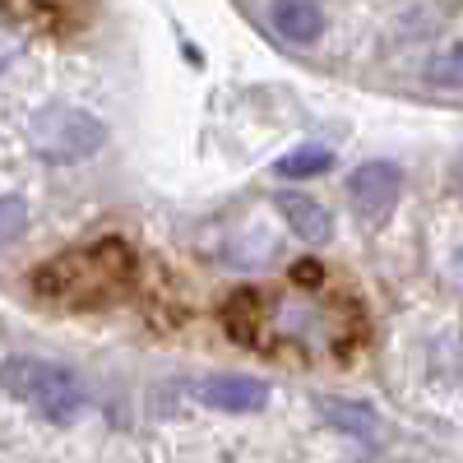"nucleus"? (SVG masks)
I'll return each instance as SVG.
<instances>
[{
	"mask_svg": "<svg viewBox=\"0 0 463 463\" xmlns=\"http://www.w3.org/2000/svg\"><path fill=\"white\" fill-rule=\"evenodd\" d=\"M283 218L292 222V232H297V237L301 241H329V232H334V222H329V213L311 200V195H283Z\"/></svg>",
	"mask_w": 463,
	"mask_h": 463,
	"instance_id": "nucleus-7",
	"label": "nucleus"
},
{
	"mask_svg": "<svg viewBox=\"0 0 463 463\" xmlns=\"http://www.w3.org/2000/svg\"><path fill=\"white\" fill-rule=\"evenodd\" d=\"M325 417L334 421V431H347V436H375V417L357 403H325Z\"/></svg>",
	"mask_w": 463,
	"mask_h": 463,
	"instance_id": "nucleus-9",
	"label": "nucleus"
},
{
	"mask_svg": "<svg viewBox=\"0 0 463 463\" xmlns=\"http://www.w3.org/2000/svg\"><path fill=\"white\" fill-rule=\"evenodd\" d=\"M399 190H403V176L390 163H366V167L353 172V181H347V195H353V204L366 218H384V213H390L394 200H399Z\"/></svg>",
	"mask_w": 463,
	"mask_h": 463,
	"instance_id": "nucleus-4",
	"label": "nucleus"
},
{
	"mask_svg": "<svg viewBox=\"0 0 463 463\" xmlns=\"http://www.w3.org/2000/svg\"><path fill=\"white\" fill-rule=\"evenodd\" d=\"M24 227H28V204L14 200V195H5V200H0V246L19 241Z\"/></svg>",
	"mask_w": 463,
	"mask_h": 463,
	"instance_id": "nucleus-10",
	"label": "nucleus"
},
{
	"mask_svg": "<svg viewBox=\"0 0 463 463\" xmlns=\"http://www.w3.org/2000/svg\"><path fill=\"white\" fill-rule=\"evenodd\" d=\"M135 283V255L126 241H93L47 260L33 274V292L61 306H107Z\"/></svg>",
	"mask_w": 463,
	"mask_h": 463,
	"instance_id": "nucleus-1",
	"label": "nucleus"
},
{
	"mask_svg": "<svg viewBox=\"0 0 463 463\" xmlns=\"http://www.w3.org/2000/svg\"><path fill=\"white\" fill-rule=\"evenodd\" d=\"M0 390L24 399L28 408H37L47 421L56 427H70L74 417L84 412V390L65 366H52V362H33V357H14L0 371Z\"/></svg>",
	"mask_w": 463,
	"mask_h": 463,
	"instance_id": "nucleus-2",
	"label": "nucleus"
},
{
	"mask_svg": "<svg viewBox=\"0 0 463 463\" xmlns=\"http://www.w3.org/2000/svg\"><path fill=\"white\" fill-rule=\"evenodd\" d=\"M458 65H463V52H458V47H449L440 61H431L427 80H431V84H440V89H458Z\"/></svg>",
	"mask_w": 463,
	"mask_h": 463,
	"instance_id": "nucleus-11",
	"label": "nucleus"
},
{
	"mask_svg": "<svg viewBox=\"0 0 463 463\" xmlns=\"http://www.w3.org/2000/svg\"><path fill=\"white\" fill-rule=\"evenodd\" d=\"M269 24H274V33L288 37V43H316L325 19H320L316 0H274V5H269Z\"/></svg>",
	"mask_w": 463,
	"mask_h": 463,
	"instance_id": "nucleus-6",
	"label": "nucleus"
},
{
	"mask_svg": "<svg viewBox=\"0 0 463 463\" xmlns=\"http://www.w3.org/2000/svg\"><path fill=\"white\" fill-rule=\"evenodd\" d=\"M329 163H334V153H329V148L306 144V148H292V153H283L274 172H279V176H320V172H329Z\"/></svg>",
	"mask_w": 463,
	"mask_h": 463,
	"instance_id": "nucleus-8",
	"label": "nucleus"
},
{
	"mask_svg": "<svg viewBox=\"0 0 463 463\" xmlns=\"http://www.w3.org/2000/svg\"><path fill=\"white\" fill-rule=\"evenodd\" d=\"M102 144V121L80 107H47L33 121V148L47 163H84Z\"/></svg>",
	"mask_w": 463,
	"mask_h": 463,
	"instance_id": "nucleus-3",
	"label": "nucleus"
},
{
	"mask_svg": "<svg viewBox=\"0 0 463 463\" xmlns=\"http://www.w3.org/2000/svg\"><path fill=\"white\" fill-rule=\"evenodd\" d=\"M200 399L209 408H222V412H255L269 399V384L255 375H209L200 384Z\"/></svg>",
	"mask_w": 463,
	"mask_h": 463,
	"instance_id": "nucleus-5",
	"label": "nucleus"
}]
</instances>
